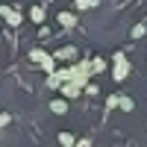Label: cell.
Listing matches in <instances>:
<instances>
[{"mask_svg": "<svg viewBox=\"0 0 147 147\" xmlns=\"http://www.w3.org/2000/svg\"><path fill=\"white\" fill-rule=\"evenodd\" d=\"M0 18H3L6 24H9V27H21V12L15 9V6H0Z\"/></svg>", "mask_w": 147, "mask_h": 147, "instance_id": "1", "label": "cell"}, {"mask_svg": "<svg viewBox=\"0 0 147 147\" xmlns=\"http://www.w3.org/2000/svg\"><path fill=\"white\" fill-rule=\"evenodd\" d=\"M59 91H62L65 100H74V97H80V94H82V88H80L74 80H62V82H59Z\"/></svg>", "mask_w": 147, "mask_h": 147, "instance_id": "2", "label": "cell"}, {"mask_svg": "<svg viewBox=\"0 0 147 147\" xmlns=\"http://www.w3.org/2000/svg\"><path fill=\"white\" fill-rule=\"evenodd\" d=\"M129 77V62L124 59V62H115V68H112V80L115 82H124Z\"/></svg>", "mask_w": 147, "mask_h": 147, "instance_id": "3", "label": "cell"}, {"mask_svg": "<svg viewBox=\"0 0 147 147\" xmlns=\"http://www.w3.org/2000/svg\"><path fill=\"white\" fill-rule=\"evenodd\" d=\"M50 112L53 115H65L68 112V100H65V97H53V100H50Z\"/></svg>", "mask_w": 147, "mask_h": 147, "instance_id": "4", "label": "cell"}, {"mask_svg": "<svg viewBox=\"0 0 147 147\" xmlns=\"http://www.w3.org/2000/svg\"><path fill=\"white\" fill-rule=\"evenodd\" d=\"M53 56H56V59H65V62H71V59H77V47H71V44H68V47H59Z\"/></svg>", "mask_w": 147, "mask_h": 147, "instance_id": "5", "label": "cell"}, {"mask_svg": "<svg viewBox=\"0 0 147 147\" xmlns=\"http://www.w3.org/2000/svg\"><path fill=\"white\" fill-rule=\"evenodd\" d=\"M56 21L62 24V27H77V15H74V12H59Z\"/></svg>", "mask_w": 147, "mask_h": 147, "instance_id": "6", "label": "cell"}, {"mask_svg": "<svg viewBox=\"0 0 147 147\" xmlns=\"http://www.w3.org/2000/svg\"><path fill=\"white\" fill-rule=\"evenodd\" d=\"M88 62H91V74H103L109 68V62H106L103 56H94V59H88Z\"/></svg>", "mask_w": 147, "mask_h": 147, "instance_id": "7", "label": "cell"}, {"mask_svg": "<svg viewBox=\"0 0 147 147\" xmlns=\"http://www.w3.org/2000/svg\"><path fill=\"white\" fill-rule=\"evenodd\" d=\"M59 144L62 147H74L77 144V136H74V132H59Z\"/></svg>", "mask_w": 147, "mask_h": 147, "instance_id": "8", "label": "cell"}, {"mask_svg": "<svg viewBox=\"0 0 147 147\" xmlns=\"http://www.w3.org/2000/svg\"><path fill=\"white\" fill-rule=\"evenodd\" d=\"M30 21H32V24H41V21H44V6H32V9H30Z\"/></svg>", "mask_w": 147, "mask_h": 147, "instance_id": "9", "label": "cell"}, {"mask_svg": "<svg viewBox=\"0 0 147 147\" xmlns=\"http://www.w3.org/2000/svg\"><path fill=\"white\" fill-rule=\"evenodd\" d=\"M118 109H121V112H132V109H136V103H132L129 97H124V94H121V100H118Z\"/></svg>", "mask_w": 147, "mask_h": 147, "instance_id": "10", "label": "cell"}, {"mask_svg": "<svg viewBox=\"0 0 147 147\" xmlns=\"http://www.w3.org/2000/svg\"><path fill=\"white\" fill-rule=\"evenodd\" d=\"M44 82H47V88H53V91H56V88H59V82H62V80H59V74H56V71H50V74H47V80H44Z\"/></svg>", "mask_w": 147, "mask_h": 147, "instance_id": "11", "label": "cell"}, {"mask_svg": "<svg viewBox=\"0 0 147 147\" xmlns=\"http://www.w3.org/2000/svg\"><path fill=\"white\" fill-rule=\"evenodd\" d=\"M97 3H100V0H74V6H77L80 12H82V9H94Z\"/></svg>", "mask_w": 147, "mask_h": 147, "instance_id": "12", "label": "cell"}, {"mask_svg": "<svg viewBox=\"0 0 147 147\" xmlns=\"http://www.w3.org/2000/svg\"><path fill=\"white\" fill-rule=\"evenodd\" d=\"M44 56H47V50H30V62L41 65V62H44Z\"/></svg>", "mask_w": 147, "mask_h": 147, "instance_id": "13", "label": "cell"}, {"mask_svg": "<svg viewBox=\"0 0 147 147\" xmlns=\"http://www.w3.org/2000/svg\"><path fill=\"white\" fill-rule=\"evenodd\" d=\"M144 32H147V27H144V24H136V27L129 30V35H132V38H144Z\"/></svg>", "mask_w": 147, "mask_h": 147, "instance_id": "14", "label": "cell"}, {"mask_svg": "<svg viewBox=\"0 0 147 147\" xmlns=\"http://www.w3.org/2000/svg\"><path fill=\"white\" fill-rule=\"evenodd\" d=\"M118 100H121V94H109L106 97V109H118Z\"/></svg>", "mask_w": 147, "mask_h": 147, "instance_id": "15", "label": "cell"}, {"mask_svg": "<svg viewBox=\"0 0 147 147\" xmlns=\"http://www.w3.org/2000/svg\"><path fill=\"white\" fill-rule=\"evenodd\" d=\"M124 59H127L124 50H115V53H112V62H124Z\"/></svg>", "mask_w": 147, "mask_h": 147, "instance_id": "16", "label": "cell"}, {"mask_svg": "<svg viewBox=\"0 0 147 147\" xmlns=\"http://www.w3.org/2000/svg\"><path fill=\"white\" fill-rule=\"evenodd\" d=\"M77 147H91V138H77Z\"/></svg>", "mask_w": 147, "mask_h": 147, "instance_id": "17", "label": "cell"}, {"mask_svg": "<svg viewBox=\"0 0 147 147\" xmlns=\"http://www.w3.org/2000/svg\"><path fill=\"white\" fill-rule=\"evenodd\" d=\"M9 121H12L9 115H0V127H6V124H9Z\"/></svg>", "mask_w": 147, "mask_h": 147, "instance_id": "18", "label": "cell"}]
</instances>
